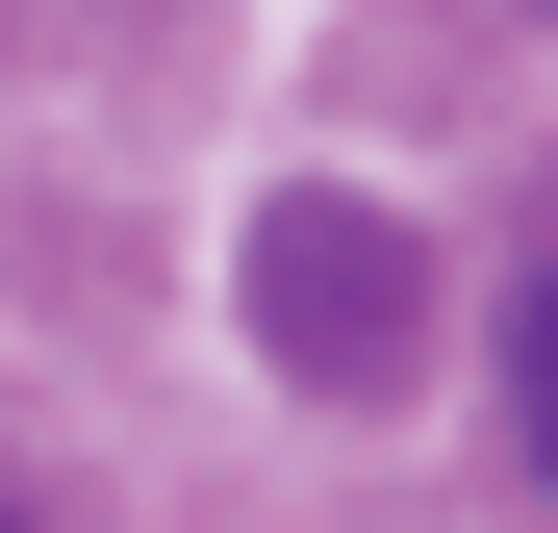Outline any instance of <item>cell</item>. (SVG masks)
I'll list each match as a JSON object with an SVG mask.
<instances>
[{"label":"cell","mask_w":558,"mask_h":533,"mask_svg":"<svg viewBox=\"0 0 558 533\" xmlns=\"http://www.w3.org/2000/svg\"><path fill=\"white\" fill-rule=\"evenodd\" d=\"M254 330L305 355V381H407V330H432V305H407V229H381V204H279V229H254Z\"/></svg>","instance_id":"6da1fadb"},{"label":"cell","mask_w":558,"mask_h":533,"mask_svg":"<svg viewBox=\"0 0 558 533\" xmlns=\"http://www.w3.org/2000/svg\"><path fill=\"white\" fill-rule=\"evenodd\" d=\"M508 407H533V483H558V280L508 305Z\"/></svg>","instance_id":"7a4b0ae2"}]
</instances>
